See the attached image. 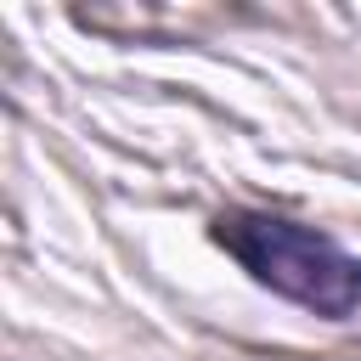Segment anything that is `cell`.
<instances>
[{
	"label": "cell",
	"mask_w": 361,
	"mask_h": 361,
	"mask_svg": "<svg viewBox=\"0 0 361 361\" xmlns=\"http://www.w3.org/2000/svg\"><path fill=\"white\" fill-rule=\"evenodd\" d=\"M214 243L293 305H310L322 316H350L361 305V265L310 226H293L282 214H220Z\"/></svg>",
	"instance_id": "obj_1"
}]
</instances>
